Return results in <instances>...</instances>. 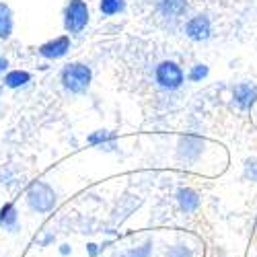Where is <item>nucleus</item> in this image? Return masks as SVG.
<instances>
[{
  "label": "nucleus",
  "instance_id": "23",
  "mask_svg": "<svg viewBox=\"0 0 257 257\" xmlns=\"http://www.w3.org/2000/svg\"><path fill=\"white\" fill-rule=\"evenodd\" d=\"M113 257H127L125 253H117V255H113Z\"/></svg>",
  "mask_w": 257,
  "mask_h": 257
},
{
  "label": "nucleus",
  "instance_id": "18",
  "mask_svg": "<svg viewBox=\"0 0 257 257\" xmlns=\"http://www.w3.org/2000/svg\"><path fill=\"white\" fill-rule=\"evenodd\" d=\"M243 175L247 181L257 183V159H247L243 165Z\"/></svg>",
  "mask_w": 257,
  "mask_h": 257
},
{
  "label": "nucleus",
  "instance_id": "2",
  "mask_svg": "<svg viewBox=\"0 0 257 257\" xmlns=\"http://www.w3.org/2000/svg\"><path fill=\"white\" fill-rule=\"evenodd\" d=\"M91 21V9L87 0H68L62 13L64 29L70 35H80Z\"/></svg>",
  "mask_w": 257,
  "mask_h": 257
},
{
  "label": "nucleus",
  "instance_id": "19",
  "mask_svg": "<svg viewBox=\"0 0 257 257\" xmlns=\"http://www.w3.org/2000/svg\"><path fill=\"white\" fill-rule=\"evenodd\" d=\"M167 257H194V253H191V249L185 245H175L167 251Z\"/></svg>",
  "mask_w": 257,
  "mask_h": 257
},
{
  "label": "nucleus",
  "instance_id": "12",
  "mask_svg": "<svg viewBox=\"0 0 257 257\" xmlns=\"http://www.w3.org/2000/svg\"><path fill=\"white\" fill-rule=\"evenodd\" d=\"M175 198H177L179 208L183 212H187V214L189 212H196L200 208V194H198L196 189H191V187H179Z\"/></svg>",
  "mask_w": 257,
  "mask_h": 257
},
{
  "label": "nucleus",
  "instance_id": "9",
  "mask_svg": "<svg viewBox=\"0 0 257 257\" xmlns=\"http://www.w3.org/2000/svg\"><path fill=\"white\" fill-rule=\"evenodd\" d=\"M155 7H157L161 17L171 19V21H177V19H181L187 13L189 3H187V0H155Z\"/></svg>",
  "mask_w": 257,
  "mask_h": 257
},
{
  "label": "nucleus",
  "instance_id": "7",
  "mask_svg": "<svg viewBox=\"0 0 257 257\" xmlns=\"http://www.w3.org/2000/svg\"><path fill=\"white\" fill-rule=\"evenodd\" d=\"M232 103L241 111H251L257 103V84L251 80H243L232 87Z\"/></svg>",
  "mask_w": 257,
  "mask_h": 257
},
{
  "label": "nucleus",
  "instance_id": "13",
  "mask_svg": "<svg viewBox=\"0 0 257 257\" xmlns=\"http://www.w3.org/2000/svg\"><path fill=\"white\" fill-rule=\"evenodd\" d=\"M15 31V15H13V9L0 0V39L7 41L11 39Z\"/></svg>",
  "mask_w": 257,
  "mask_h": 257
},
{
  "label": "nucleus",
  "instance_id": "1",
  "mask_svg": "<svg viewBox=\"0 0 257 257\" xmlns=\"http://www.w3.org/2000/svg\"><path fill=\"white\" fill-rule=\"evenodd\" d=\"M60 82L66 93H72V95L87 93L93 82V70L84 62H68L60 70Z\"/></svg>",
  "mask_w": 257,
  "mask_h": 257
},
{
  "label": "nucleus",
  "instance_id": "16",
  "mask_svg": "<svg viewBox=\"0 0 257 257\" xmlns=\"http://www.w3.org/2000/svg\"><path fill=\"white\" fill-rule=\"evenodd\" d=\"M208 74H210V66L204 62H198L187 70V80L189 82H202L208 78Z\"/></svg>",
  "mask_w": 257,
  "mask_h": 257
},
{
  "label": "nucleus",
  "instance_id": "10",
  "mask_svg": "<svg viewBox=\"0 0 257 257\" xmlns=\"http://www.w3.org/2000/svg\"><path fill=\"white\" fill-rule=\"evenodd\" d=\"M31 80H33L31 72L15 68V70H9L7 74H3V87L11 89V91H17V89H25Z\"/></svg>",
  "mask_w": 257,
  "mask_h": 257
},
{
  "label": "nucleus",
  "instance_id": "21",
  "mask_svg": "<svg viewBox=\"0 0 257 257\" xmlns=\"http://www.w3.org/2000/svg\"><path fill=\"white\" fill-rule=\"evenodd\" d=\"M87 251H89V255H91V257H97V253H99V245L89 243V245H87Z\"/></svg>",
  "mask_w": 257,
  "mask_h": 257
},
{
  "label": "nucleus",
  "instance_id": "15",
  "mask_svg": "<svg viewBox=\"0 0 257 257\" xmlns=\"http://www.w3.org/2000/svg\"><path fill=\"white\" fill-rule=\"evenodd\" d=\"M99 11L103 17H115L125 11V0H101Z\"/></svg>",
  "mask_w": 257,
  "mask_h": 257
},
{
  "label": "nucleus",
  "instance_id": "14",
  "mask_svg": "<svg viewBox=\"0 0 257 257\" xmlns=\"http://www.w3.org/2000/svg\"><path fill=\"white\" fill-rule=\"evenodd\" d=\"M17 222H19V212H17L13 202H7L3 208H0V224L7 226V228H15Z\"/></svg>",
  "mask_w": 257,
  "mask_h": 257
},
{
  "label": "nucleus",
  "instance_id": "20",
  "mask_svg": "<svg viewBox=\"0 0 257 257\" xmlns=\"http://www.w3.org/2000/svg\"><path fill=\"white\" fill-rule=\"evenodd\" d=\"M9 70H11V62H9V58L0 56V74H7Z\"/></svg>",
  "mask_w": 257,
  "mask_h": 257
},
{
  "label": "nucleus",
  "instance_id": "11",
  "mask_svg": "<svg viewBox=\"0 0 257 257\" xmlns=\"http://www.w3.org/2000/svg\"><path fill=\"white\" fill-rule=\"evenodd\" d=\"M87 142L95 148H101V151H115L117 148V136L111 130H95L93 134H89Z\"/></svg>",
  "mask_w": 257,
  "mask_h": 257
},
{
  "label": "nucleus",
  "instance_id": "8",
  "mask_svg": "<svg viewBox=\"0 0 257 257\" xmlns=\"http://www.w3.org/2000/svg\"><path fill=\"white\" fill-rule=\"evenodd\" d=\"M70 48H72L70 35H58L54 39H48L46 44H41L37 48V54L46 60H62L64 56H68Z\"/></svg>",
  "mask_w": 257,
  "mask_h": 257
},
{
  "label": "nucleus",
  "instance_id": "22",
  "mask_svg": "<svg viewBox=\"0 0 257 257\" xmlns=\"http://www.w3.org/2000/svg\"><path fill=\"white\" fill-rule=\"evenodd\" d=\"M60 253H62V255H68V253H70V247H68V245H62Z\"/></svg>",
  "mask_w": 257,
  "mask_h": 257
},
{
  "label": "nucleus",
  "instance_id": "24",
  "mask_svg": "<svg viewBox=\"0 0 257 257\" xmlns=\"http://www.w3.org/2000/svg\"><path fill=\"white\" fill-rule=\"evenodd\" d=\"M0 95H3V82H0Z\"/></svg>",
  "mask_w": 257,
  "mask_h": 257
},
{
  "label": "nucleus",
  "instance_id": "6",
  "mask_svg": "<svg viewBox=\"0 0 257 257\" xmlns=\"http://www.w3.org/2000/svg\"><path fill=\"white\" fill-rule=\"evenodd\" d=\"M183 33L187 39L196 41V44H202V41H208L212 37V21L208 15L200 13V15H194L185 21L183 25Z\"/></svg>",
  "mask_w": 257,
  "mask_h": 257
},
{
  "label": "nucleus",
  "instance_id": "3",
  "mask_svg": "<svg viewBox=\"0 0 257 257\" xmlns=\"http://www.w3.org/2000/svg\"><path fill=\"white\" fill-rule=\"evenodd\" d=\"M25 202L27 206L37 212V214H48L56 208V202H58V196H56V191L50 183L46 181H33L29 183L27 191H25Z\"/></svg>",
  "mask_w": 257,
  "mask_h": 257
},
{
  "label": "nucleus",
  "instance_id": "5",
  "mask_svg": "<svg viewBox=\"0 0 257 257\" xmlns=\"http://www.w3.org/2000/svg\"><path fill=\"white\" fill-rule=\"evenodd\" d=\"M206 138L200 134H183L177 140V159L183 163H198L206 151Z\"/></svg>",
  "mask_w": 257,
  "mask_h": 257
},
{
  "label": "nucleus",
  "instance_id": "4",
  "mask_svg": "<svg viewBox=\"0 0 257 257\" xmlns=\"http://www.w3.org/2000/svg\"><path fill=\"white\" fill-rule=\"evenodd\" d=\"M185 72L175 60H163L155 66V84L161 91L175 93L183 87Z\"/></svg>",
  "mask_w": 257,
  "mask_h": 257
},
{
  "label": "nucleus",
  "instance_id": "17",
  "mask_svg": "<svg viewBox=\"0 0 257 257\" xmlns=\"http://www.w3.org/2000/svg\"><path fill=\"white\" fill-rule=\"evenodd\" d=\"M151 253H153V241L151 239H146L142 245H138V247H134L130 251H125L127 257H151Z\"/></svg>",
  "mask_w": 257,
  "mask_h": 257
}]
</instances>
